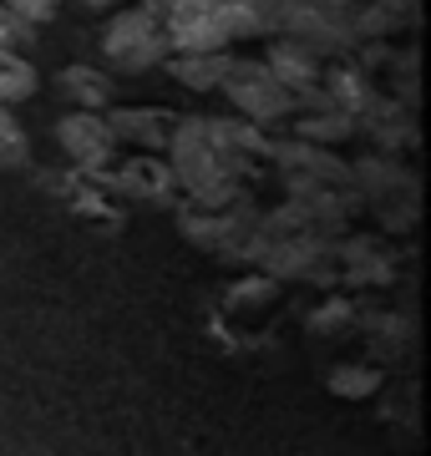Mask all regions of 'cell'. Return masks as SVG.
<instances>
[{
  "instance_id": "52a82bcc",
  "label": "cell",
  "mask_w": 431,
  "mask_h": 456,
  "mask_svg": "<svg viewBox=\"0 0 431 456\" xmlns=\"http://www.w3.org/2000/svg\"><path fill=\"white\" fill-rule=\"evenodd\" d=\"M112 137H133V142H148V147H163L167 137H173V117L167 112H148L142 117V107H127V112H112Z\"/></svg>"
},
{
  "instance_id": "30bf717a",
  "label": "cell",
  "mask_w": 431,
  "mask_h": 456,
  "mask_svg": "<svg viewBox=\"0 0 431 456\" xmlns=\"http://www.w3.org/2000/svg\"><path fill=\"white\" fill-rule=\"evenodd\" d=\"M26 152H31L26 127H20L16 112H5V102H0V167H20L26 163Z\"/></svg>"
},
{
  "instance_id": "9a60e30c",
  "label": "cell",
  "mask_w": 431,
  "mask_h": 456,
  "mask_svg": "<svg viewBox=\"0 0 431 456\" xmlns=\"http://www.w3.org/2000/svg\"><path fill=\"white\" fill-rule=\"evenodd\" d=\"M82 5H92V11H107V5H122V0H82Z\"/></svg>"
},
{
  "instance_id": "ba28073f",
  "label": "cell",
  "mask_w": 431,
  "mask_h": 456,
  "mask_svg": "<svg viewBox=\"0 0 431 456\" xmlns=\"http://www.w3.org/2000/svg\"><path fill=\"white\" fill-rule=\"evenodd\" d=\"M36 66L20 56V51H0V102L11 107V102H26L36 92Z\"/></svg>"
},
{
  "instance_id": "8fae6325",
  "label": "cell",
  "mask_w": 431,
  "mask_h": 456,
  "mask_svg": "<svg viewBox=\"0 0 431 456\" xmlns=\"http://www.w3.org/2000/svg\"><path fill=\"white\" fill-rule=\"evenodd\" d=\"M36 41V26L26 16H16L11 5H0V51H26Z\"/></svg>"
},
{
  "instance_id": "3957f363",
  "label": "cell",
  "mask_w": 431,
  "mask_h": 456,
  "mask_svg": "<svg viewBox=\"0 0 431 456\" xmlns=\"http://www.w3.org/2000/svg\"><path fill=\"white\" fill-rule=\"evenodd\" d=\"M218 86L233 97V107H239V112L259 117V122H264V117L289 112V92H284V82L269 71V66H249V61H244V66H229Z\"/></svg>"
},
{
  "instance_id": "5bb4252c",
  "label": "cell",
  "mask_w": 431,
  "mask_h": 456,
  "mask_svg": "<svg viewBox=\"0 0 431 456\" xmlns=\"http://www.w3.org/2000/svg\"><path fill=\"white\" fill-rule=\"evenodd\" d=\"M167 5H173V0H148V11H152V16H163Z\"/></svg>"
},
{
  "instance_id": "277c9868",
  "label": "cell",
  "mask_w": 431,
  "mask_h": 456,
  "mask_svg": "<svg viewBox=\"0 0 431 456\" xmlns=\"http://www.w3.org/2000/svg\"><path fill=\"white\" fill-rule=\"evenodd\" d=\"M56 142H61V152H67L77 167H107L112 152H117V137H112V127H107V117L86 112V107L56 122Z\"/></svg>"
},
{
  "instance_id": "7c38bea8",
  "label": "cell",
  "mask_w": 431,
  "mask_h": 456,
  "mask_svg": "<svg viewBox=\"0 0 431 456\" xmlns=\"http://www.w3.org/2000/svg\"><path fill=\"white\" fill-rule=\"evenodd\" d=\"M0 5H11V11L26 16L31 26H41V20H51L56 11H61V0H0Z\"/></svg>"
},
{
  "instance_id": "4fadbf2b",
  "label": "cell",
  "mask_w": 431,
  "mask_h": 456,
  "mask_svg": "<svg viewBox=\"0 0 431 456\" xmlns=\"http://www.w3.org/2000/svg\"><path fill=\"white\" fill-rule=\"evenodd\" d=\"M376 380H381V375L376 370H335V391L340 395H350V391H376Z\"/></svg>"
},
{
  "instance_id": "6da1fadb",
  "label": "cell",
  "mask_w": 431,
  "mask_h": 456,
  "mask_svg": "<svg viewBox=\"0 0 431 456\" xmlns=\"http://www.w3.org/2000/svg\"><path fill=\"white\" fill-rule=\"evenodd\" d=\"M167 51L173 46H167L163 16H152L148 5H142V11L112 16L107 31H102V56H107L117 71H148V66H163Z\"/></svg>"
},
{
  "instance_id": "5b68a950",
  "label": "cell",
  "mask_w": 431,
  "mask_h": 456,
  "mask_svg": "<svg viewBox=\"0 0 431 456\" xmlns=\"http://www.w3.org/2000/svg\"><path fill=\"white\" fill-rule=\"evenodd\" d=\"M167 71H173V82L193 86V92H214L224 82V51H167Z\"/></svg>"
},
{
  "instance_id": "8992f818",
  "label": "cell",
  "mask_w": 431,
  "mask_h": 456,
  "mask_svg": "<svg viewBox=\"0 0 431 456\" xmlns=\"http://www.w3.org/2000/svg\"><path fill=\"white\" fill-rule=\"evenodd\" d=\"M56 92L86 112H97L112 102V82H107V71H92V66H67V71H56Z\"/></svg>"
},
{
  "instance_id": "7a4b0ae2",
  "label": "cell",
  "mask_w": 431,
  "mask_h": 456,
  "mask_svg": "<svg viewBox=\"0 0 431 456\" xmlns=\"http://www.w3.org/2000/svg\"><path fill=\"white\" fill-rule=\"evenodd\" d=\"M163 31L173 51H224L233 41L229 0H173L163 11Z\"/></svg>"
},
{
  "instance_id": "9c48e42d",
  "label": "cell",
  "mask_w": 431,
  "mask_h": 456,
  "mask_svg": "<svg viewBox=\"0 0 431 456\" xmlns=\"http://www.w3.org/2000/svg\"><path fill=\"white\" fill-rule=\"evenodd\" d=\"M122 193H142V198H167V167L148 163V158H133L122 167Z\"/></svg>"
}]
</instances>
